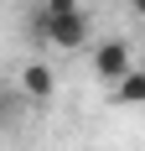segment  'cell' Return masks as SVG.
I'll return each instance as SVG.
<instances>
[{
    "mask_svg": "<svg viewBox=\"0 0 145 151\" xmlns=\"http://www.w3.org/2000/svg\"><path fill=\"white\" fill-rule=\"evenodd\" d=\"M109 94H114V104H145V73H124V78H114L109 83Z\"/></svg>",
    "mask_w": 145,
    "mask_h": 151,
    "instance_id": "3",
    "label": "cell"
},
{
    "mask_svg": "<svg viewBox=\"0 0 145 151\" xmlns=\"http://www.w3.org/2000/svg\"><path fill=\"white\" fill-rule=\"evenodd\" d=\"M93 73H99L104 83L124 78V73H130V47H124V42H104V47H93Z\"/></svg>",
    "mask_w": 145,
    "mask_h": 151,
    "instance_id": "2",
    "label": "cell"
},
{
    "mask_svg": "<svg viewBox=\"0 0 145 151\" xmlns=\"http://www.w3.org/2000/svg\"><path fill=\"white\" fill-rule=\"evenodd\" d=\"M130 5H135V16H145V0H130Z\"/></svg>",
    "mask_w": 145,
    "mask_h": 151,
    "instance_id": "6",
    "label": "cell"
},
{
    "mask_svg": "<svg viewBox=\"0 0 145 151\" xmlns=\"http://www.w3.org/2000/svg\"><path fill=\"white\" fill-rule=\"evenodd\" d=\"M42 11H83V0H47Z\"/></svg>",
    "mask_w": 145,
    "mask_h": 151,
    "instance_id": "5",
    "label": "cell"
},
{
    "mask_svg": "<svg viewBox=\"0 0 145 151\" xmlns=\"http://www.w3.org/2000/svg\"><path fill=\"white\" fill-rule=\"evenodd\" d=\"M42 37L52 47H88V16L83 11H42Z\"/></svg>",
    "mask_w": 145,
    "mask_h": 151,
    "instance_id": "1",
    "label": "cell"
},
{
    "mask_svg": "<svg viewBox=\"0 0 145 151\" xmlns=\"http://www.w3.org/2000/svg\"><path fill=\"white\" fill-rule=\"evenodd\" d=\"M21 89H26L31 99H47V94H52V68H47V63H26V68H21Z\"/></svg>",
    "mask_w": 145,
    "mask_h": 151,
    "instance_id": "4",
    "label": "cell"
},
{
    "mask_svg": "<svg viewBox=\"0 0 145 151\" xmlns=\"http://www.w3.org/2000/svg\"><path fill=\"white\" fill-rule=\"evenodd\" d=\"M0 120H5V104H0Z\"/></svg>",
    "mask_w": 145,
    "mask_h": 151,
    "instance_id": "7",
    "label": "cell"
}]
</instances>
